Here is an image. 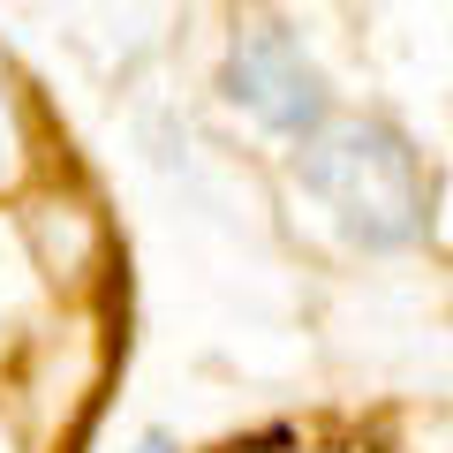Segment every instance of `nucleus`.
<instances>
[{"label": "nucleus", "instance_id": "obj_3", "mask_svg": "<svg viewBox=\"0 0 453 453\" xmlns=\"http://www.w3.org/2000/svg\"><path fill=\"white\" fill-rule=\"evenodd\" d=\"M23 166V121H16V91H8V68H0V181H16Z\"/></svg>", "mask_w": 453, "mask_h": 453}, {"label": "nucleus", "instance_id": "obj_2", "mask_svg": "<svg viewBox=\"0 0 453 453\" xmlns=\"http://www.w3.org/2000/svg\"><path fill=\"white\" fill-rule=\"evenodd\" d=\"M226 98L242 113H257L273 136H318L325 129V76L303 53V38L280 31V23H257V31L234 38L226 53Z\"/></svg>", "mask_w": 453, "mask_h": 453}, {"label": "nucleus", "instance_id": "obj_4", "mask_svg": "<svg viewBox=\"0 0 453 453\" xmlns=\"http://www.w3.org/2000/svg\"><path fill=\"white\" fill-rule=\"evenodd\" d=\"M295 431H265V438H242V446H226V453H288Z\"/></svg>", "mask_w": 453, "mask_h": 453}, {"label": "nucleus", "instance_id": "obj_1", "mask_svg": "<svg viewBox=\"0 0 453 453\" xmlns=\"http://www.w3.org/2000/svg\"><path fill=\"white\" fill-rule=\"evenodd\" d=\"M303 189L340 219V234H356L363 250H401L423 234V166L393 121H333V129L303 136Z\"/></svg>", "mask_w": 453, "mask_h": 453}, {"label": "nucleus", "instance_id": "obj_5", "mask_svg": "<svg viewBox=\"0 0 453 453\" xmlns=\"http://www.w3.org/2000/svg\"><path fill=\"white\" fill-rule=\"evenodd\" d=\"M136 453H174V438H166V431H144V446H136Z\"/></svg>", "mask_w": 453, "mask_h": 453}]
</instances>
